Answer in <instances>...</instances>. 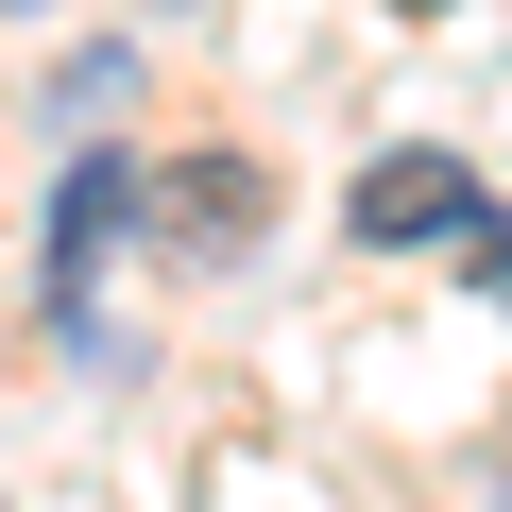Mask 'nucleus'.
<instances>
[{"label":"nucleus","mask_w":512,"mask_h":512,"mask_svg":"<svg viewBox=\"0 0 512 512\" xmlns=\"http://www.w3.org/2000/svg\"><path fill=\"white\" fill-rule=\"evenodd\" d=\"M154 239H188V256L274 239V171H256V154H188V171H154Z\"/></svg>","instance_id":"nucleus-1"},{"label":"nucleus","mask_w":512,"mask_h":512,"mask_svg":"<svg viewBox=\"0 0 512 512\" xmlns=\"http://www.w3.org/2000/svg\"><path fill=\"white\" fill-rule=\"evenodd\" d=\"M120 205H137V171H120V154H69V188H52V291H86V274H103Z\"/></svg>","instance_id":"nucleus-3"},{"label":"nucleus","mask_w":512,"mask_h":512,"mask_svg":"<svg viewBox=\"0 0 512 512\" xmlns=\"http://www.w3.org/2000/svg\"><path fill=\"white\" fill-rule=\"evenodd\" d=\"M461 205H478V171H461V154H376L342 222H359L376 256H427V239H461Z\"/></svg>","instance_id":"nucleus-2"},{"label":"nucleus","mask_w":512,"mask_h":512,"mask_svg":"<svg viewBox=\"0 0 512 512\" xmlns=\"http://www.w3.org/2000/svg\"><path fill=\"white\" fill-rule=\"evenodd\" d=\"M410 18H444V0H410Z\"/></svg>","instance_id":"nucleus-4"}]
</instances>
